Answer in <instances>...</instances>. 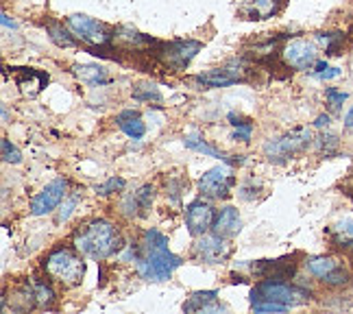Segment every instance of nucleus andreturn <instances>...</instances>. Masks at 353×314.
Masks as SVG:
<instances>
[{
	"label": "nucleus",
	"instance_id": "obj_1",
	"mask_svg": "<svg viewBox=\"0 0 353 314\" xmlns=\"http://www.w3.org/2000/svg\"><path fill=\"white\" fill-rule=\"evenodd\" d=\"M183 264L179 255L168 251V238L157 229H148L142 238V255L138 257V275L144 282H166Z\"/></svg>",
	"mask_w": 353,
	"mask_h": 314
},
{
	"label": "nucleus",
	"instance_id": "obj_2",
	"mask_svg": "<svg viewBox=\"0 0 353 314\" xmlns=\"http://www.w3.org/2000/svg\"><path fill=\"white\" fill-rule=\"evenodd\" d=\"M74 247L79 253L92 257V260H105L120 251L122 236L112 223L92 221L74 234Z\"/></svg>",
	"mask_w": 353,
	"mask_h": 314
},
{
	"label": "nucleus",
	"instance_id": "obj_3",
	"mask_svg": "<svg viewBox=\"0 0 353 314\" xmlns=\"http://www.w3.org/2000/svg\"><path fill=\"white\" fill-rule=\"evenodd\" d=\"M260 302H275L286 308H294L310 302V291L301 288V286H294L286 279H264L255 284V288L251 291V304Z\"/></svg>",
	"mask_w": 353,
	"mask_h": 314
},
{
	"label": "nucleus",
	"instance_id": "obj_4",
	"mask_svg": "<svg viewBox=\"0 0 353 314\" xmlns=\"http://www.w3.org/2000/svg\"><path fill=\"white\" fill-rule=\"evenodd\" d=\"M44 271L48 273L50 279L72 288V286H79L81 279H83L85 262H83V257L77 255L70 249H55L44 260Z\"/></svg>",
	"mask_w": 353,
	"mask_h": 314
},
{
	"label": "nucleus",
	"instance_id": "obj_5",
	"mask_svg": "<svg viewBox=\"0 0 353 314\" xmlns=\"http://www.w3.org/2000/svg\"><path fill=\"white\" fill-rule=\"evenodd\" d=\"M201 42L196 39H174L168 44H159L157 57L161 63L172 68V70H185L188 63L196 57V52L201 50Z\"/></svg>",
	"mask_w": 353,
	"mask_h": 314
},
{
	"label": "nucleus",
	"instance_id": "obj_6",
	"mask_svg": "<svg viewBox=\"0 0 353 314\" xmlns=\"http://www.w3.org/2000/svg\"><path fill=\"white\" fill-rule=\"evenodd\" d=\"M310 144V131L307 129H294L281 138L268 140L264 146V153L270 161H283L292 157L294 153L303 151V148Z\"/></svg>",
	"mask_w": 353,
	"mask_h": 314
},
{
	"label": "nucleus",
	"instance_id": "obj_7",
	"mask_svg": "<svg viewBox=\"0 0 353 314\" xmlns=\"http://www.w3.org/2000/svg\"><path fill=\"white\" fill-rule=\"evenodd\" d=\"M68 26H70V31L77 37H81L83 42H88L92 46H107L114 37L110 26L94 20V18H88V16H70L68 18Z\"/></svg>",
	"mask_w": 353,
	"mask_h": 314
},
{
	"label": "nucleus",
	"instance_id": "obj_8",
	"mask_svg": "<svg viewBox=\"0 0 353 314\" xmlns=\"http://www.w3.org/2000/svg\"><path fill=\"white\" fill-rule=\"evenodd\" d=\"M236 177L229 166H214L199 179V190L208 199H225L229 197V190L234 188Z\"/></svg>",
	"mask_w": 353,
	"mask_h": 314
},
{
	"label": "nucleus",
	"instance_id": "obj_9",
	"mask_svg": "<svg viewBox=\"0 0 353 314\" xmlns=\"http://www.w3.org/2000/svg\"><path fill=\"white\" fill-rule=\"evenodd\" d=\"M232 255V244L227 242L223 236H201L196 244L192 247V257L196 262H205V264H219L225 262L227 257Z\"/></svg>",
	"mask_w": 353,
	"mask_h": 314
},
{
	"label": "nucleus",
	"instance_id": "obj_10",
	"mask_svg": "<svg viewBox=\"0 0 353 314\" xmlns=\"http://www.w3.org/2000/svg\"><path fill=\"white\" fill-rule=\"evenodd\" d=\"M283 59L294 70H312L316 63V46L307 39H292L283 46Z\"/></svg>",
	"mask_w": 353,
	"mask_h": 314
},
{
	"label": "nucleus",
	"instance_id": "obj_11",
	"mask_svg": "<svg viewBox=\"0 0 353 314\" xmlns=\"http://www.w3.org/2000/svg\"><path fill=\"white\" fill-rule=\"evenodd\" d=\"M65 190H68V181L65 179H55L50 181L42 193H39L33 201H31V214L33 216H44L55 210L61 201H65Z\"/></svg>",
	"mask_w": 353,
	"mask_h": 314
},
{
	"label": "nucleus",
	"instance_id": "obj_12",
	"mask_svg": "<svg viewBox=\"0 0 353 314\" xmlns=\"http://www.w3.org/2000/svg\"><path fill=\"white\" fill-rule=\"evenodd\" d=\"M214 218H216V214H214V208L210 206L208 201H192L188 206V210H185V225H188V231L192 236H203L205 234L208 229H212V225H214Z\"/></svg>",
	"mask_w": 353,
	"mask_h": 314
},
{
	"label": "nucleus",
	"instance_id": "obj_13",
	"mask_svg": "<svg viewBox=\"0 0 353 314\" xmlns=\"http://www.w3.org/2000/svg\"><path fill=\"white\" fill-rule=\"evenodd\" d=\"M244 79V70L238 63H229L225 68H216V70H210L205 75H199L194 81L205 88H227V86H234L238 81Z\"/></svg>",
	"mask_w": 353,
	"mask_h": 314
},
{
	"label": "nucleus",
	"instance_id": "obj_14",
	"mask_svg": "<svg viewBox=\"0 0 353 314\" xmlns=\"http://www.w3.org/2000/svg\"><path fill=\"white\" fill-rule=\"evenodd\" d=\"M151 203H153V188L142 186L120 201V212L127 218H140L151 210Z\"/></svg>",
	"mask_w": 353,
	"mask_h": 314
},
{
	"label": "nucleus",
	"instance_id": "obj_15",
	"mask_svg": "<svg viewBox=\"0 0 353 314\" xmlns=\"http://www.w3.org/2000/svg\"><path fill=\"white\" fill-rule=\"evenodd\" d=\"M18 75H16V86L20 88V92L24 97H37L48 86V75L37 70V68H16Z\"/></svg>",
	"mask_w": 353,
	"mask_h": 314
},
{
	"label": "nucleus",
	"instance_id": "obj_16",
	"mask_svg": "<svg viewBox=\"0 0 353 314\" xmlns=\"http://www.w3.org/2000/svg\"><path fill=\"white\" fill-rule=\"evenodd\" d=\"M283 0H244L240 5V16L244 20H266L281 11Z\"/></svg>",
	"mask_w": 353,
	"mask_h": 314
},
{
	"label": "nucleus",
	"instance_id": "obj_17",
	"mask_svg": "<svg viewBox=\"0 0 353 314\" xmlns=\"http://www.w3.org/2000/svg\"><path fill=\"white\" fill-rule=\"evenodd\" d=\"M212 229H214V234H216V236H223V238H232V236H236L238 231L242 229V221H240L238 210L232 208V206L223 208L219 214H216Z\"/></svg>",
	"mask_w": 353,
	"mask_h": 314
},
{
	"label": "nucleus",
	"instance_id": "obj_18",
	"mask_svg": "<svg viewBox=\"0 0 353 314\" xmlns=\"http://www.w3.org/2000/svg\"><path fill=\"white\" fill-rule=\"evenodd\" d=\"M183 310L185 312H225L227 308L219 304V293L208 291V293H194L183 304Z\"/></svg>",
	"mask_w": 353,
	"mask_h": 314
},
{
	"label": "nucleus",
	"instance_id": "obj_19",
	"mask_svg": "<svg viewBox=\"0 0 353 314\" xmlns=\"http://www.w3.org/2000/svg\"><path fill=\"white\" fill-rule=\"evenodd\" d=\"M116 122H118V127L125 131L131 140H140L144 138V133H146V125H144V120L138 112H133V109H127V112H120L116 116Z\"/></svg>",
	"mask_w": 353,
	"mask_h": 314
},
{
	"label": "nucleus",
	"instance_id": "obj_20",
	"mask_svg": "<svg viewBox=\"0 0 353 314\" xmlns=\"http://www.w3.org/2000/svg\"><path fill=\"white\" fill-rule=\"evenodd\" d=\"M305 268L310 275H314L316 279L325 282L332 273H336L338 268H341V262L334 260V257L330 255H314V257H307L305 260Z\"/></svg>",
	"mask_w": 353,
	"mask_h": 314
},
{
	"label": "nucleus",
	"instance_id": "obj_21",
	"mask_svg": "<svg viewBox=\"0 0 353 314\" xmlns=\"http://www.w3.org/2000/svg\"><path fill=\"white\" fill-rule=\"evenodd\" d=\"M74 77L81 81V84H88V86L110 84V79H107V70H105L103 66H97V63H81V66H74Z\"/></svg>",
	"mask_w": 353,
	"mask_h": 314
},
{
	"label": "nucleus",
	"instance_id": "obj_22",
	"mask_svg": "<svg viewBox=\"0 0 353 314\" xmlns=\"http://www.w3.org/2000/svg\"><path fill=\"white\" fill-rule=\"evenodd\" d=\"M185 142V146L188 148H192V151H199V153H203V155H208V157H216V159H221V161H225V164H234L232 159H229L225 153H221V151H216L214 146H210L205 140L201 138L199 133H192V135H188V138L183 140Z\"/></svg>",
	"mask_w": 353,
	"mask_h": 314
},
{
	"label": "nucleus",
	"instance_id": "obj_23",
	"mask_svg": "<svg viewBox=\"0 0 353 314\" xmlns=\"http://www.w3.org/2000/svg\"><path fill=\"white\" fill-rule=\"evenodd\" d=\"M332 240L338 247H353V221H341L332 227Z\"/></svg>",
	"mask_w": 353,
	"mask_h": 314
},
{
	"label": "nucleus",
	"instance_id": "obj_24",
	"mask_svg": "<svg viewBox=\"0 0 353 314\" xmlns=\"http://www.w3.org/2000/svg\"><path fill=\"white\" fill-rule=\"evenodd\" d=\"M48 33H50V39L55 42L57 46L61 48H72L77 42L72 35H68V31L63 29L61 24H48Z\"/></svg>",
	"mask_w": 353,
	"mask_h": 314
},
{
	"label": "nucleus",
	"instance_id": "obj_25",
	"mask_svg": "<svg viewBox=\"0 0 353 314\" xmlns=\"http://www.w3.org/2000/svg\"><path fill=\"white\" fill-rule=\"evenodd\" d=\"M133 99L138 101H146V103H161V94L155 86H148V84H140L133 88Z\"/></svg>",
	"mask_w": 353,
	"mask_h": 314
},
{
	"label": "nucleus",
	"instance_id": "obj_26",
	"mask_svg": "<svg viewBox=\"0 0 353 314\" xmlns=\"http://www.w3.org/2000/svg\"><path fill=\"white\" fill-rule=\"evenodd\" d=\"M229 120H232V125L236 127V131H234V138H238V140H242V142L251 140V131H253V125H251L249 120H242V118H240V116H236V114L229 116Z\"/></svg>",
	"mask_w": 353,
	"mask_h": 314
},
{
	"label": "nucleus",
	"instance_id": "obj_27",
	"mask_svg": "<svg viewBox=\"0 0 353 314\" xmlns=\"http://www.w3.org/2000/svg\"><path fill=\"white\" fill-rule=\"evenodd\" d=\"M33 286V295H35V302H37V306L39 308H48L50 304H52V291L48 288L46 284H39V282H35V284H31Z\"/></svg>",
	"mask_w": 353,
	"mask_h": 314
},
{
	"label": "nucleus",
	"instance_id": "obj_28",
	"mask_svg": "<svg viewBox=\"0 0 353 314\" xmlns=\"http://www.w3.org/2000/svg\"><path fill=\"white\" fill-rule=\"evenodd\" d=\"M319 39L325 44V50H327V55H338V48H341L345 37L341 33H321Z\"/></svg>",
	"mask_w": 353,
	"mask_h": 314
},
{
	"label": "nucleus",
	"instance_id": "obj_29",
	"mask_svg": "<svg viewBox=\"0 0 353 314\" xmlns=\"http://www.w3.org/2000/svg\"><path fill=\"white\" fill-rule=\"evenodd\" d=\"M0 146H3V159H5V161H9V164H20V161H22V153H20L18 148L13 146L7 138H3Z\"/></svg>",
	"mask_w": 353,
	"mask_h": 314
},
{
	"label": "nucleus",
	"instance_id": "obj_30",
	"mask_svg": "<svg viewBox=\"0 0 353 314\" xmlns=\"http://www.w3.org/2000/svg\"><path fill=\"white\" fill-rule=\"evenodd\" d=\"M79 193H74L70 199H68L65 203H63V208H61V212L57 214V223H65L68 221V218H70L72 216V212H74V208H77V203H79Z\"/></svg>",
	"mask_w": 353,
	"mask_h": 314
},
{
	"label": "nucleus",
	"instance_id": "obj_31",
	"mask_svg": "<svg viewBox=\"0 0 353 314\" xmlns=\"http://www.w3.org/2000/svg\"><path fill=\"white\" fill-rule=\"evenodd\" d=\"M122 188H125V179H120V177H112V179L107 181L105 186H101L97 193L107 197V195H112V193H116V190H122Z\"/></svg>",
	"mask_w": 353,
	"mask_h": 314
},
{
	"label": "nucleus",
	"instance_id": "obj_32",
	"mask_svg": "<svg viewBox=\"0 0 353 314\" xmlns=\"http://www.w3.org/2000/svg\"><path fill=\"white\" fill-rule=\"evenodd\" d=\"M325 97H327V103H330L334 109H338V107H341V105L347 101V92H338V90L330 88L327 92H325Z\"/></svg>",
	"mask_w": 353,
	"mask_h": 314
},
{
	"label": "nucleus",
	"instance_id": "obj_33",
	"mask_svg": "<svg viewBox=\"0 0 353 314\" xmlns=\"http://www.w3.org/2000/svg\"><path fill=\"white\" fill-rule=\"evenodd\" d=\"M255 312H283L288 310L286 306L281 304H275V302H260V304H251Z\"/></svg>",
	"mask_w": 353,
	"mask_h": 314
},
{
	"label": "nucleus",
	"instance_id": "obj_34",
	"mask_svg": "<svg viewBox=\"0 0 353 314\" xmlns=\"http://www.w3.org/2000/svg\"><path fill=\"white\" fill-rule=\"evenodd\" d=\"M336 77H341V68H327V70H323L316 75V79H336Z\"/></svg>",
	"mask_w": 353,
	"mask_h": 314
},
{
	"label": "nucleus",
	"instance_id": "obj_35",
	"mask_svg": "<svg viewBox=\"0 0 353 314\" xmlns=\"http://www.w3.org/2000/svg\"><path fill=\"white\" fill-rule=\"evenodd\" d=\"M338 142H336V138L334 135H323L321 138V148H325V153H327V146H336Z\"/></svg>",
	"mask_w": 353,
	"mask_h": 314
},
{
	"label": "nucleus",
	"instance_id": "obj_36",
	"mask_svg": "<svg viewBox=\"0 0 353 314\" xmlns=\"http://www.w3.org/2000/svg\"><path fill=\"white\" fill-rule=\"evenodd\" d=\"M314 125H316V127H327V125H330V116H319Z\"/></svg>",
	"mask_w": 353,
	"mask_h": 314
},
{
	"label": "nucleus",
	"instance_id": "obj_37",
	"mask_svg": "<svg viewBox=\"0 0 353 314\" xmlns=\"http://www.w3.org/2000/svg\"><path fill=\"white\" fill-rule=\"evenodd\" d=\"M345 125H347V129L353 131V107L349 109V114H347V118H345Z\"/></svg>",
	"mask_w": 353,
	"mask_h": 314
},
{
	"label": "nucleus",
	"instance_id": "obj_38",
	"mask_svg": "<svg viewBox=\"0 0 353 314\" xmlns=\"http://www.w3.org/2000/svg\"><path fill=\"white\" fill-rule=\"evenodd\" d=\"M3 26H5V29H16V24L9 22V16H7V13H3Z\"/></svg>",
	"mask_w": 353,
	"mask_h": 314
}]
</instances>
